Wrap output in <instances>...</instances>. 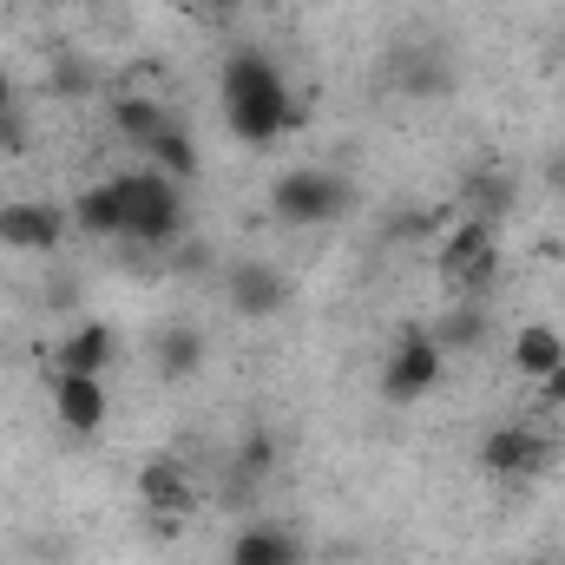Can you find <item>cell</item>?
<instances>
[{
	"mask_svg": "<svg viewBox=\"0 0 565 565\" xmlns=\"http://www.w3.org/2000/svg\"><path fill=\"white\" fill-rule=\"evenodd\" d=\"M224 119H231V139L244 145H277L282 132L302 126V106L289 99L270 53L244 46V53L224 60Z\"/></svg>",
	"mask_w": 565,
	"mask_h": 565,
	"instance_id": "obj_1",
	"label": "cell"
},
{
	"mask_svg": "<svg viewBox=\"0 0 565 565\" xmlns=\"http://www.w3.org/2000/svg\"><path fill=\"white\" fill-rule=\"evenodd\" d=\"M113 198H119V224L132 244H171L184 237V198L164 171H126V178H106Z\"/></svg>",
	"mask_w": 565,
	"mask_h": 565,
	"instance_id": "obj_2",
	"label": "cell"
},
{
	"mask_svg": "<svg viewBox=\"0 0 565 565\" xmlns=\"http://www.w3.org/2000/svg\"><path fill=\"white\" fill-rule=\"evenodd\" d=\"M270 211H277L282 224H296V231L335 224V217L349 211V184H342L335 171H316V164H302V171H282L277 184H270Z\"/></svg>",
	"mask_w": 565,
	"mask_h": 565,
	"instance_id": "obj_3",
	"label": "cell"
},
{
	"mask_svg": "<svg viewBox=\"0 0 565 565\" xmlns=\"http://www.w3.org/2000/svg\"><path fill=\"white\" fill-rule=\"evenodd\" d=\"M440 369H447V349L434 342V329H408V335L395 342L388 369H382V395H388L395 408H408V402H422V395L440 388Z\"/></svg>",
	"mask_w": 565,
	"mask_h": 565,
	"instance_id": "obj_4",
	"label": "cell"
},
{
	"mask_svg": "<svg viewBox=\"0 0 565 565\" xmlns=\"http://www.w3.org/2000/svg\"><path fill=\"white\" fill-rule=\"evenodd\" d=\"M480 467L500 473V480H533V473L553 467V440L540 427H493L480 440Z\"/></svg>",
	"mask_w": 565,
	"mask_h": 565,
	"instance_id": "obj_5",
	"label": "cell"
},
{
	"mask_svg": "<svg viewBox=\"0 0 565 565\" xmlns=\"http://www.w3.org/2000/svg\"><path fill=\"white\" fill-rule=\"evenodd\" d=\"M66 231H73V211H60V204H0L7 250H53Z\"/></svg>",
	"mask_w": 565,
	"mask_h": 565,
	"instance_id": "obj_6",
	"label": "cell"
},
{
	"mask_svg": "<svg viewBox=\"0 0 565 565\" xmlns=\"http://www.w3.org/2000/svg\"><path fill=\"white\" fill-rule=\"evenodd\" d=\"M224 296H231V309L237 316H277L282 302H289V277H282L277 264H231L224 270Z\"/></svg>",
	"mask_w": 565,
	"mask_h": 565,
	"instance_id": "obj_7",
	"label": "cell"
},
{
	"mask_svg": "<svg viewBox=\"0 0 565 565\" xmlns=\"http://www.w3.org/2000/svg\"><path fill=\"white\" fill-rule=\"evenodd\" d=\"M382 73H388V86H395V93H408V99H434V93H447V86H454V73H447V53H440V46H395Z\"/></svg>",
	"mask_w": 565,
	"mask_h": 565,
	"instance_id": "obj_8",
	"label": "cell"
},
{
	"mask_svg": "<svg viewBox=\"0 0 565 565\" xmlns=\"http://www.w3.org/2000/svg\"><path fill=\"white\" fill-rule=\"evenodd\" d=\"M53 415L73 434H99L106 427V388H99V375H60L53 382Z\"/></svg>",
	"mask_w": 565,
	"mask_h": 565,
	"instance_id": "obj_9",
	"label": "cell"
},
{
	"mask_svg": "<svg viewBox=\"0 0 565 565\" xmlns=\"http://www.w3.org/2000/svg\"><path fill=\"white\" fill-rule=\"evenodd\" d=\"M487 250H500V224H487V217H460V224L440 237V277L454 282L467 264H480Z\"/></svg>",
	"mask_w": 565,
	"mask_h": 565,
	"instance_id": "obj_10",
	"label": "cell"
},
{
	"mask_svg": "<svg viewBox=\"0 0 565 565\" xmlns=\"http://www.w3.org/2000/svg\"><path fill=\"white\" fill-rule=\"evenodd\" d=\"M139 493L158 520H184V513H191V473H184L178 460H151L139 473Z\"/></svg>",
	"mask_w": 565,
	"mask_h": 565,
	"instance_id": "obj_11",
	"label": "cell"
},
{
	"mask_svg": "<svg viewBox=\"0 0 565 565\" xmlns=\"http://www.w3.org/2000/svg\"><path fill=\"white\" fill-rule=\"evenodd\" d=\"M559 362H565V335L553 322H526V329L513 335V369H520L526 382H546Z\"/></svg>",
	"mask_w": 565,
	"mask_h": 565,
	"instance_id": "obj_12",
	"label": "cell"
},
{
	"mask_svg": "<svg viewBox=\"0 0 565 565\" xmlns=\"http://www.w3.org/2000/svg\"><path fill=\"white\" fill-rule=\"evenodd\" d=\"M231 565H302V546L289 526H244L231 540Z\"/></svg>",
	"mask_w": 565,
	"mask_h": 565,
	"instance_id": "obj_13",
	"label": "cell"
},
{
	"mask_svg": "<svg viewBox=\"0 0 565 565\" xmlns=\"http://www.w3.org/2000/svg\"><path fill=\"white\" fill-rule=\"evenodd\" d=\"M513 198H520V178H513V171H500V164H480V171H467V217H487V224H500V217L513 211Z\"/></svg>",
	"mask_w": 565,
	"mask_h": 565,
	"instance_id": "obj_14",
	"label": "cell"
},
{
	"mask_svg": "<svg viewBox=\"0 0 565 565\" xmlns=\"http://www.w3.org/2000/svg\"><path fill=\"white\" fill-rule=\"evenodd\" d=\"M487 335H493V309H487V302H473V296H460V302L434 322V342H440L447 355H454V349H480Z\"/></svg>",
	"mask_w": 565,
	"mask_h": 565,
	"instance_id": "obj_15",
	"label": "cell"
},
{
	"mask_svg": "<svg viewBox=\"0 0 565 565\" xmlns=\"http://www.w3.org/2000/svg\"><path fill=\"white\" fill-rule=\"evenodd\" d=\"M106 362H113V329L106 322H79L60 342V375H99Z\"/></svg>",
	"mask_w": 565,
	"mask_h": 565,
	"instance_id": "obj_16",
	"label": "cell"
},
{
	"mask_svg": "<svg viewBox=\"0 0 565 565\" xmlns=\"http://www.w3.org/2000/svg\"><path fill=\"white\" fill-rule=\"evenodd\" d=\"M73 231H86V237H126L113 184H93V191H79V198H73Z\"/></svg>",
	"mask_w": 565,
	"mask_h": 565,
	"instance_id": "obj_17",
	"label": "cell"
},
{
	"mask_svg": "<svg viewBox=\"0 0 565 565\" xmlns=\"http://www.w3.org/2000/svg\"><path fill=\"white\" fill-rule=\"evenodd\" d=\"M198 362H204V335H198V329H164V335H158V375H164V382L198 375Z\"/></svg>",
	"mask_w": 565,
	"mask_h": 565,
	"instance_id": "obj_18",
	"label": "cell"
},
{
	"mask_svg": "<svg viewBox=\"0 0 565 565\" xmlns=\"http://www.w3.org/2000/svg\"><path fill=\"white\" fill-rule=\"evenodd\" d=\"M145 151H151V171H164V178H178V184H184V178H198V145H191L184 126H164Z\"/></svg>",
	"mask_w": 565,
	"mask_h": 565,
	"instance_id": "obj_19",
	"label": "cell"
},
{
	"mask_svg": "<svg viewBox=\"0 0 565 565\" xmlns=\"http://www.w3.org/2000/svg\"><path fill=\"white\" fill-rule=\"evenodd\" d=\"M113 126L126 132V139H139V145H151L164 126H171V113L158 106V99H145V93H126L119 106H113Z\"/></svg>",
	"mask_w": 565,
	"mask_h": 565,
	"instance_id": "obj_20",
	"label": "cell"
},
{
	"mask_svg": "<svg viewBox=\"0 0 565 565\" xmlns=\"http://www.w3.org/2000/svg\"><path fill=\"white\" fill-rule=\"evenodd\" d=\"M270 467H277V440H270L264 427H257V434H244V440H237V487L264 480Z\"/></svg>",
	"mask_w": 565,
	"mask_h": 565,
	"instance_id": "obj_21",
	"label": "cell"
},
{
	"mask_svg": "<svg viewBox=\"0 0 565 565\" xmlns=\"http://www.w3.org/2000/svg\"><path fill=\"white\" fill-rule=\"evenodd\" d=\"M540 395H546L553 408H565V362L553 369V375H546V382H540Z\"/></svg>",
	"mask_w": 565,
	"mask_h": 565,
	"instance_id": "obj_22",
	"label": "cell"
},
{
	"mask_svg": "<svg viewBox=\"0 0 565 565\" xmlns=\"http://www.w3.org/2000/svg\"><path fill=\"white\" fill-rule=\"evenodd\" d=\"M7 113H13V79H7V73H0V139H7V126H13V119H7Z\"/></svg>",
	"mask_w": 565,
	"mask_h": 565,
	"instance_id": "obj_23",
	"label": "cell"
},
{
	"mask_svg": "<svg viewBox=\"0 0 565 565\" xmlns=\"http://www.w3.org/2000/svg\"><path fill=\"white\" fill-rule=\"evenodd\" d=\"M178 270H204V244H184L178 250Z\"/></svg>",
	"mask_w": 565,
	"mask_h": 565,
	"instance_id": "obj_24",
	"label": "cell"
},
{
	"mask_svg": "<svg viewBox=\"0 0 565 565\" xmlns=\"http://www.w3.org/2000/svg\"><path fill=\"white\" fill-rule=\"evenodd\" d=\"M546 184H553V191H565V158H546Z\"/></svg>",
	"mask_w": 565,
	"mask_h": 565,
	"instance_id": "obj_25",
	"label": "cell"
},
{
	"mask_svg": "<svg viewBox=\"0 0 565 565\" xmlns=\"http://www.w3.org/2000/svg\"><path fill=\"white\" fill-rule=\"evenodd\" d=\"M46 7H66V0H46Z\"/></svg>",
	"mask_w": 565,
	"mask_h": 565,
	"instance_id": "obj_26",
	"label": "cell"
},
{
	"mask_svg": "<svg viewBox=\"0 0 565 565\" xmlns=\"http://www.w3.org/2000/svg\"><path fill=\"white\" fill-rule=\"evenodd\" d=\"M559 565H565V559H559Z\"/></svg>",
	"mask_w": 565,
	"mask_h": 565,
	"instance_id": "obj_27",
	"label": "cell"
}]
</instances>
